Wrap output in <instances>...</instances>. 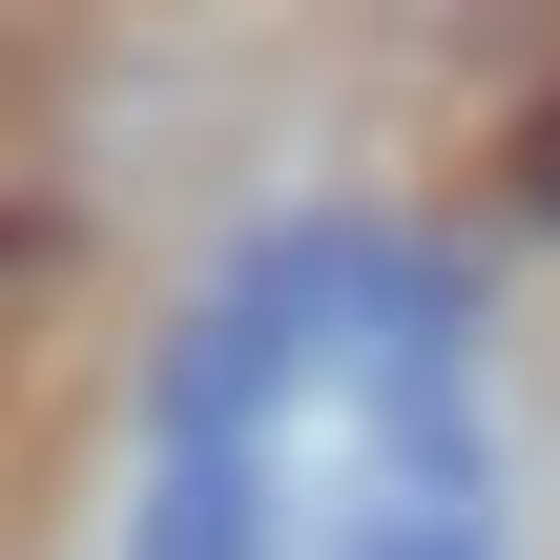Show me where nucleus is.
<instances>
[{
  "label": "nucleus",
  "mask_w": 560,
  "mask_h": 560,
  "mask_svg": "<svg viewBox=\"0 0 560 560\" xmlns=\"http://www.w3.org/2000/svg\"><path fill=\"white\" fill-rule=\"evenodd\" d=\"M520 208H540V229H560V104H540V125H520Z\"/></svg>",
  "instance_id": "f257e3e1"
}]
</instances>
